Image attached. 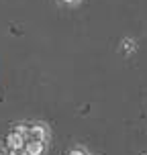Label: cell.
<instances>
[{
    "instance_id": "cell-8",
    "label": "cell",
    "mask_w": 147,
    "mask_h": 155,
    "mask_svg": "<svg viewBox=\"0 0 147 155\" xmlns=\"http://www.w3.org/2000/svg\"><path fill=\"white\" fill-rule=\"evenodd\" d=\"M0 155H4V153H2V151H0Z\"/></svg>"
},
{
    "instance_id": "cell-4",
    "label": "cell",
    "mask_w": 147,
    "mask_h": 155,
    "mask_svg": "<svg viewBox=\"0 0 147 155\" xmlns=\"http://www.w3.org/2000/svg\"><path fill=\"white\" fill-rule=\"evenodd\" d=\"M10 155H29L25 147H16V149H10Z\"/></svg>"
},
{
    "instance_id": "cell-1",
    "label": "cell",
    "mask_w": 147,
    "mask_h": 155,
    "mask_svg": "<svg viewBox=\"0 0 147 155\" xmlns=\"http://www.w3.org/2000/svg\"><path fill=\"white\" fill-rule=\"evenodd\" d=\"M25 137H29V141H39V143H43V141L47 139V129H45V127H41V124L29 127L27 133H25Z\"/></svg>"
},
{
    "instance_id": "cell-5",
    "label": "cell",
    "mask_w": 147,
    "mask_h": 155,
    "mask_svg": "<svg viewBox=\"0 0 147 155\" xmlns=\"http://www.w3.org/2000/svg\"><path fill=\"white\" fill-rule=\"evenodd\" d=\"M133 49H135V43H133L131 39H127V41H125V51L129 53V51H133Z\"/></svg>"
},
{
    "instance_id": "cell-3",
    "label": "cell",
    "mask_w": 147,
    "mask_h": 155,
    "mask_svg": "<svg viewBox=\"0 0 147 155\" xmlns=\"http://www.w3.org/2000/svg\"><path fill=\"white\" fill-rule=\"evenodd\" d=\"M25 149H27L29 155H41L43 153V143H39V141H29V143L25 145Z\"/></svg>"
},
{
    "instance_id": "cell-7",
    "label": "cell",
    "mask_w": 147,
    "mask_h": 155,
    "mask_svg": "<svg viewBox=\"0 0 147 155\" xmlns=\"http://www.w3.org/2000/svg\"><path fill=\"white\" fill-rule=\"evenodd\" d=\"M63 2H68V4H78L80 0H63Z\"/></svg>"
},
{
    "instance_id": "cell-6",
    "label": "cell",
    "mask_w": 147,
    "mask_h": 155,
    "mask_svg": "<svg viewBox=\"0 0 147 155\" xmlns=\"http://www.w3.org/2000/svg\"><path fill=\"white\" fill-rule=\"evenodd\" d=\"M70 155H86V153L82 151V149H72V151H70Z\"/></svg>"
},
{
    "instance_id": "cell-2",
    "label": "cell",
    "mask_w": 147,
    "mask_h": 155,
    "mask_svg": "<svg viewBox=\"0 0 147 155\" xmlns=\"http://www.w3.org/2000/svg\"><path fill=\"white\" fill-rule=\"evenodd\" d=\"M6 143H8V147H10V149L25 147V143H27V137H25L23 133L15 131V133H10V135L6 137Z\"/></svg>"
}]
</instances>
